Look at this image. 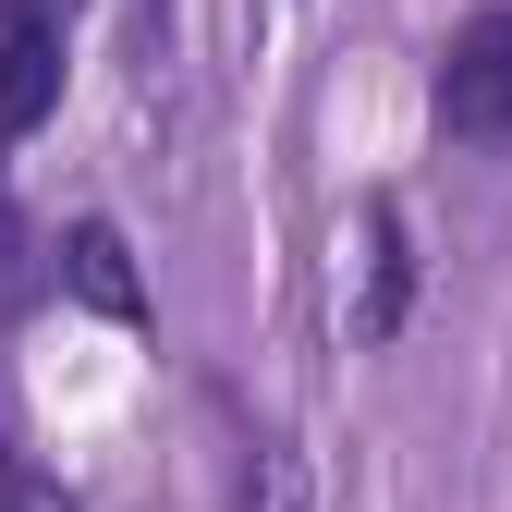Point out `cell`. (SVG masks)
I'll use <instances>...</instances> for the list:
<instances>
[{"mask_svg":"<svg viewBox=\"0 0 512 512\" xmlns=\"http://www.w3.org/2000/svg\"><path fill=\"white\" fill-rule=\"evenodd\" d=\"M403 305H415V232H403L391 196H366V305H354V342H391Z\"/></svg>","mask_w":512,"mask_h":512,"instance_id":"3","label":"cell"},{"mask_svg":"<svg viewBox=\"0 0 512 512\" xmlns=\"http://www.w3.org/2000/svg\"><path fill=\"white\" fill-rule=\"evenodd\" d=\"M61 281H74L98 317H147V293H135V256H122V232H110V220H74V232H61Z\"/></svg>","mask_w":512,"mask_h":512,"instance_id":"4","label":"cell"},{"mask_svg":"<svg viewBox=\"0 0 512 512\" xmlns=\"http://www.w3.org/2000/svg\"><path fill=\"white\" fill-rule=\"evenodd\" d=\"M86 0H0V147H25L61 110V49H74Z\"/></svg>","mask_w":512,"mask_h":512,"instance_id":"2","label":"cell"},{"mask_svg":"<svg viewBox=\"0 0 512 512\" xmlns=\"http://www.w3.org/2000/svg\"><path fill=\"white\" fill-rule=\"evenodd\" d=\"M232 512H305V464H293V452H256V476H244Z\"/></svg>","mask_w":512,"mask_h":512,"instance_id":"5","label":"cell"},{"mask_svg":"<svg viewBox=\"0 0 512 512\" xmlns=\"http://www.w3.org/2000/svg\"><path fill=\"white\" fill-rule=\"evenodd\" d=\"M0 512H74V500H61V476H37L25 452H0Z\"/></svg>","mask_w":512,"mask_h":512,"instance_id":"6","label":"cell"},{"mask_svg":"<svg viewBox=\"0 0 512 512\" xmlns=\"http://www.w3.org/2000/svg\"><path fill=\"white\" fill-rule=\"evenodd\" d=\"M427 122L452 147H512V0H488V13H464L452 37H439Z\"/></svg>","mask_w":512,"mask_h":512,"instance_id":"1","label":"cell"}]
</instances>
